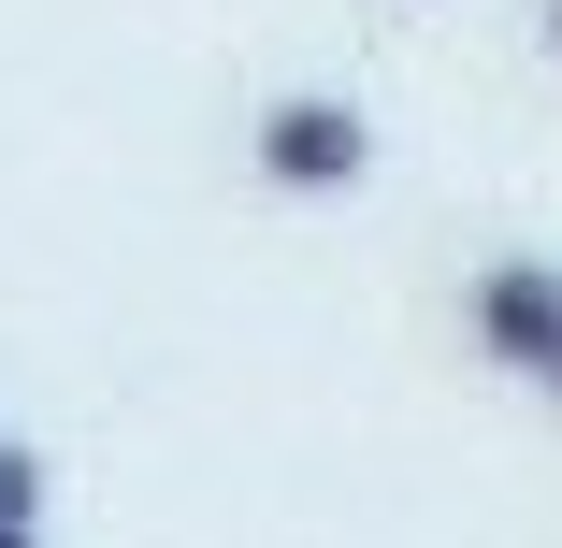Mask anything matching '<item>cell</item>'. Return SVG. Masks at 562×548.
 <instances>
[{
    "mask_svg": "<svg viewBox=\"0 0 562 548\" xmlns=\"http://www.w3.org/2000/svg\"><path fill=\"white\" fill-rule=\"evenodd\" d=\"M246 159H260V188L331 202V188H361V174H375V116H361V101H331V87H289V101H260Z\"/></svg>",
    "mask_w": 562,
    "mask_h": 548,
    "instance_id": "1",
    "label": "cell"
},
{
    "mask_svg": "<svg viewBox=\"0 0 562 548\" xmlns=\"http://www.w3.org/2000/svg\"><path fill=\"white\" fill-rule=\"evenodd\" d=\"M462 333H476V361L548 376V347H562V260H491L462 289Z\"/></svg>",
    "mask_w": 562,
    "mask_h": 548,
    "instance_id": "2",
    "label": "cell"
},
{
    "mask_svg": "<svg viewBox=\"0 0 562 548\" xmlns=\"http://www.w3.org/2000/svg\"><path fill=\"white\" fill-rule=\"evenodd\" d=\"M0 534H44V448L0 433Z\"/></svg>",
    "mask_w": 562,
    "mask_h": 548,
    "instance_id": "3",
    "label": "cell"
},
{
    "mask_svg": "<svg viewBox=\"0 0 562 548\" xmlns=\"http://www.w3.org/2000/svg\"><path fill=\"white\" fill-rule=\"evenodd\" d=\"M533 390H548V404H562V347H548V376H533Z\"/></svg>",
    "mask_w": 562,
    "mask_h": 548,
    "instance_id": "4",
    "label": "cell"
},
{
    "mask_svg": "<svg viewBox=\"0 0 562 548\" xmlns=\"http://www.w3.org/2000/svg\"><path fill=\"white\" fill-rule=\"evenodd\" d=\"M548 58H562V0H548Z\"/></svg>",
    "mask_w": 562,
    "mask_h": 548,
    "instance_id": "5",
    "label": "cell"
},
{
    "mask_svg": "<svg viewBox=\"0 0 562 548\" xmlns=\"http://www.w3.org/2000/svg\"><path fill=\"white\" fill-rule=\"evenodd\" d=\"M0 548H44V534H0Z\"/></svg>",
    "mask_w": 562,
    "mask_h": 548,
    "instance_id": "6",
    "label": "cell"
}]
</instances>
